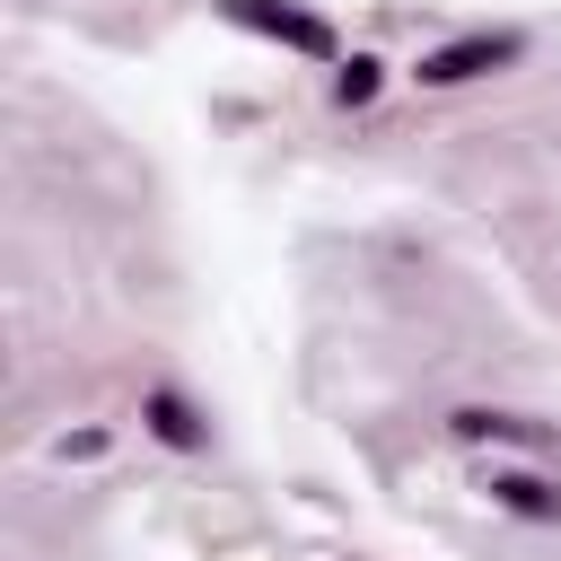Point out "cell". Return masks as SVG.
<instances>
[{
	"label": "cell",
	"mask_w": 561,
	"mask_h": 561,
	"mask_svg": "<svg viewBox=\"0 0 561 561\" xmlns=\"http://www.w3.org/2000/svg\"><path fill=\"white\" fill-rule=\"evenodd\" d=\"M508 61H517V35H465V44H438L421 61V88H465L482 70H508Z\"/></svg>",
	"instance_id": "cell-1"
},
{
	"label": "cell",
	"mask_w": 561,
	"mask_h": 561,
	"mask_svg": "<svg viewBox=\"0 0 561 561\" xmlns=\"http://www.w3.org/2000/svg\"><path fill=\"white\" fill-rule=\"evenodd\" d=\"M491 500H500V508H517V517H561V491H552V482H535V473H491Z\"/></svg>",
	"instance_id": "cell-2"
},
{
	"label": "cell",
	"mask_w": 561,
	"mask_h": 561,
	"mask_svg": "<svg viewBox=\"0 0 561 561\" xmlns=\"http://www.w3.org/2000/svg\"><path fill=\"white\" fill-rule=\"evenodd\" d=\"M237 18H254V26H272V35H289V44H307V53H324V26L316 18H280V9H254V0H228Z\"/></svg>",
	"instance_id": "cell-3"
},
{
	"label": "cell",
	"mask_w": 561,
	"mask_h": 561,
	"mask_svg": "<svg viewBox=\"0 0 561 561\" xmlns=\"http://www.w3.org/2000/svg\"><path fill=\"white\" fill-rule=\"evenodd\" d=\"M333 96H342V105H368V96H377V61H368V53H351V61H342V79H333Z\"/></svg>",
	"instance_id": "cell-4"
},
{
	"label": "cell",
	"mask_w": 561,
	"mask_h": 561,
	"mask_svg": "<svg viewBox=\"0 0 561 561\" xmlns=\"http://www.w3.org/2000/svg\"><path fill=\"white\" fill-rule=\"evenodd\" d=\"M447 430L456 438H526V421H508V412H456Z\"/></svg>",
	"instance_id": "cell-5"
},
{
	"label": "cell",
	"mask_w": 561,
	"mask_h": 561,
	"mask_svg": "<svg viewBox=\"0 0 561 561\" xmlns=\"http://www.w3.org/2000/svg\"><path fill=\"white\" fill-rule=\"evenodd\" d=\"M149 412H158V438H175V447H193V438H202V430L184 421V403H175V394H158Z\"/></svg>",
	"instance_id": "cell-6"
}]
</instances>
